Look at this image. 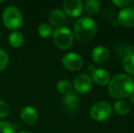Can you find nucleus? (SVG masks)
I'll return each instance as SVG.
<instances>
[{
  "label": "nucleus",
  "instance_id": "nucleus-1",
  "mask_svg": "<svg viewBox=\"0 0 134 133\" xmlns=\"http://www.w3.org/2000/svg\"><path fill=\"white\" fill-rule=\"evenodd\" d=\"M108 92L117 100L130 98L134 93V78L128 74H117L108 84Z\"/></svg>",
  "mask_w": 134,
  "mask_h": 133
},
{
  "label": "nucleus",
  "instance_id": "nucleus-2",
  "mask_svg": "<svg viewBox=\"0 0 134 133\" xmlns=\"http://www.w3.org/2000/svg\"><path fill=\"white\" fill-rule=\"evenodd\" d=\"M97 23L90 16H81L74 24V37L79 42L90 41L97 33Z\"/></svg>",
  "mask_w": 134,
  "mask_h": 133
},
{
  "label": "nucleus",
  "instance_id": "nucleus-3",
  "mask_svg": "<svg viewBox=\"0 0 134 133\" xmlns=\"http://www.w3.org/2000/svg\"><path fill=\"white\" fill-rule=\"evenodd\" d=\"M2 19L7 28L14 31L19 28L23 24V16L19 9L14 5L5 7V10L3 11Z\"/></svg>",
  "mask_w": 134,
  "mask_h": 133
},
{
  "label": "nucleus",
  "instance_id": "nucleus-4",
  "mask_svg": "<svg viewBox=\"0 0 134 133\" xmlns=\"http://www.w3.org/2000/svg\"><path fill=\"white\" fill-rule=\"evenodd\" d=\"M54 43L59 49L67 50L71 48L74 41V36L68 27H58L53 31Z\"/></svg>",
  "mask_w": 134,
  "mask_h": 133
},
{
  "label": "nucleus",
  "instance_id": "nucleus-5",
  "mask_svg": "<svg viewBox=\"0 0 134 133\" xmlns=\"http://www.w3.org/2000/svg\"><path fill=\"white\" fill-rule=\"evenodd\" d=\"M112 114V107L107 101H98L90 109V116L95 121H105Z\"/></svg>",
  "mask_w": 134,
  "mask_h": 133
},
{
  "label": "nucleus",
  "instance_id": "nucleus-6",
  "mask_svg": "<svg viewBox=\"0 0 134 133\" xmlns=\"http://www.w3.org/2000/svg\"><path fill=\"white\" fill-rule=\"evenodd\" d=\"M92 87H93V81L90 75L86 73L79 74L73 82V88L79 94H86L90 92Z\"/></svg>",
  "mask_w": 134,
  "mask_h": 133
},
{
  "label": "nucleus",
  "instance_id": "nucleus-7",
  "mask_svg": "<svg viewBox=\"0 0 134 133\" xmlns=\"http://www.w3.org/2000/svg\"><path fill=\"white\" fill-rule=\"evenodd\" d=\"M62 65L69 71H77L83 66V59L75 52H69L62 57Z\"/></svg>",
  "mask_w": 134,
  "mask_h": 133
},
{
  "label": "nucleus",
  "instance_id": "nucleus-8",
  "mask_svg": "<svg viewBox=\"0 0 134 133\" xmlns=\"http://www.w3.org/2000/svg\"><path fill=\"white\" fill-rule=\"evenodd\" d=\"M117 22L126 28L134 27V7H126L119 12Z\"/></svg>",
  "mask_w": 134,
  "mask_h": 133
},
{
  "label": "nucleus",
  "instance_id": "nucleus-9",
  "mask_svg": "<svg viewBox=\"0 0 134 133\" xmlns=\"http://www.w3.org/2000/svg\"><path fill=\"white\" fill-rule=\"evenodd\" d=\"M63 9L65 15L71 18H78L84 10V4L81 0H65L63 2Z\"/></svg>",
  "mask_w": 134,
  "mask_h": 133
},
{
  "label": "nucleus",
  "instance_id": "nucleus-10",
  "mask_svg": "<svg viewBox=\"0 0 134 133\" xmlns=\"http://www.w3.org/2000/svg\"><path fill=\"white\" fill-rule=\"evenodd\" d=\"M21 119L28 125H34L38 120V113L32 106H26L20 111Z\"/></svg>",
  "mask_w": 134,
  "mask_h": 133
},
{
  "label": "nucleus",
  "instance_id": "nucleus-11",
  "mask_svg": "<svg viewBox=\"0 0 134 133\" xmlns=\"http://www.w3.org/2000/svg\"><path fill=\"white\" fill-rule=\"evenodd\" d=\"M91 72V78L92 81L95 82L97 85L99 86H105L107 84H109V74L107 70H105L104 68H99V67H97V68H94Z\"/></svg>",
  "mask_w": 134,
  "mask_h": 133
},
{
  "label": "nucleus",
  "instance_id": "nucleus-12",
  "mask_svg": "<svg viewBox=\"0 0 134 133\" xmlns=\"http://www.w3.org/2000/svg\"><path fill=\"white\" fill-rule=\"evenodd\" d=\"M63 107L69 113H74L80 108V98L74 93H71L63 98Z\"/></svg>",
  "mask_w": 134,
  "mask_h": 133
},
{
  "label": "nucleus",
  "instance_id": "nucleus-13",
  "mask_svg": "<svg viewBox=\"0 0 134 133\" xmlns=\"http://www.w3.org/2000/svg\"><path fill=\"white\" fill-rule=\"evenodd\" d=\"M109 51L104 46H98L92 50L91 57L97 64H103L109 59Z\"/></svg>",
  "mask_w": 134,
  "mask_h": 133
},
{
  "label": "nucleus",
  "instance_id": "nucleus-14",
  "mask_svg": "<svg viewBox=\"0 0 134 133\" xmlns=\"http://www.w3.org/2000/svg\"><path fill=\"white\" fill-rule=\"evenodd\" d=\"M49 22L50 25L54 26V27H61L63 22L66 19V15L63 10L60 9H55L49 14Z\"/></svg>",
  "mask_w": 134,
  "mask_h": 133
},
{
  "label": "nucleus",
  "instance_id": "nucleus-15",
  "mask_svg": "<svg viewBox=\"0 0 134 133\" xmlns=\"http://www.w3.org/2000/svg\"><path fill=\"white\" fill-rule=\"evenodd\" d=\"M122 66L128 75L134 77V52L126 55L122 59Z\"/></svg>",
  "mask_w": 134,
  "mask_h": 133
},
{
  "label": "nucleus",
  "instance_id": "nucleus-16",
  "mask_svg": "<svg viewBox=\"0 0 134 133\" xmlns=\"http://www.w3.org/2000/svg\"><path fill=\"white\" fill-rule=\"evenodd\" d=\"M130 109H131L130 104L127 101H125L123 100H117L116 102L113 104V107H112V110H114L118 115H120V116L127 115L130 112Z\"/></svg>",
  "mask_w": 134,
  "mask_h": 133
},
{
  "label": "nucleus",
  "instance_id": "nucleus-17",
  "mask_svg": "<svg viewBox=\"0 0 134 133\" xmlns=\"http://www.w3.org/2000/svg\"><path fill=\"white\" fill-rule=\"evenodd\" d=\"M24 41H25V39H24L23 34L19 31H13L8 37V42L13 48H18L22 47L24 44Z\"/></svg>",
  "mask_w": 134,
  "mask_h": 133
},
{
  "label": "nucleus",
  "instance_id": "nucleus-18",
  "mask_svg": "<svg viewBox=\"0 0 134 133\" xmlns=\"http://www.w3.org/2000/svg\"><path fill=\"white\" fill-rule=\"evenodd\" d=\"M84 9L90 16H96L100 10V3L98 0H87L85 2Z\"/></svg>",
  "mask_w": 134,
  "mask_h": 133
},
{
  "label": "nucleus",
  "instance_id": "nucleus-19",
  "mask_svg": "<svg viewBox=\"0 0 134 133\" xmlns=\"http://www.w3.org/2000/svg\"><path fill=\"white\" fill-rule=\"evenodd\" d=\"M57 89L63 96H67L72 93V84L68 79H61L57 83Z\"/></svg>",
  "mask_w": 134,
  "mask_h": 133
},
{
  "label": "nucleus",
  "instance_id": "nucleus-20",
  "mask_svg": "<svg viewBox=\"0 0 134 133\" xmlns=\"http://www.w3.org/2000/svg\"><path fill=\"white\" fill-rule=\"evenodd\" d=\"M53 28L52 26L48 23H42L39 25L38 28H37V33L39 34L41 37L43 38H48L53 35Z\"/></svg>",
  "mask_w": 134,
  "mask_h": 133
},
{
  "label": "nucleus",
  "instance_id": "nucleus-21",
  "mask_svg": "<svg viewBox=\"0 0 134 133\" xmlns=\"http://www.w3.org/2000/svg\"><path fill=\"white\" fill-rule=\"evenodd\" d=\"M0 133H16V127L8 121H0Z\"/></svg>",
  "mask_w": 134,
  "mask_h": 133
},
{
  "label": "nucleus",
  "instance_id": "nucleus-22",
  "mask_svg": "<svg viewBox=\"0 0 134 133\" xmlns=\"http://www.w3.org/2000/svg\"><path fill=\"white\" fill-rule=\"evenodd\" d=\"M7 63H8V55L5 50L0 48V71L5 68Z\"/></svg>",
  "mask_w": 134,
  "mask_h": 133
},
{
  "label": "nucleus",
  "instance_id": "nucleus-23",
  "mask_svg": "<svg viewBox=\"0 0 134 133\" xmlns=\"http://www.w3.org/2000/svg\"><path fill=\"white\" fill-rule=\"evenodd\" d=\"M133 52V47L131 46H123V45H120V46L117 48V53L119 54V56H123L125 57L126 55L130 53H132Z\"/></svg>",
  "mask_w": 134,
  "mask_h": 133
},
{
  "label": "nucleus",
  "instance_id": "nucleus-24",
  "mask_svg": "<svg viewBox=\"0 0 134 133\" xmlns=\"http://www.w3.org/2000/svg\"><path fill=\"white\" fill-rule=\"evenodd\" d=\"M9 114V106L3 100H0V119L7 117Z\"/></svg>",
  "mask_w": 134,
  "mask_h": 133
},
{
  "label": "nucleus",
  "instance_id": "nucleus-25",
  "mask_svg": "<svg viewBox=\"0 0 134 133\" xmlns=\"http://www.w3.org/2000/svg\"><path fill=\"white\" fill-rule=\"evenodd\" d=\"M112 4H114L115 5L119 7H126L127 5H129L131 4V0H112Z\"/></svg>",
  "mask_w": 134,
  "mask_h": 133
},
{
  "label": "nucleus",
  "instance_id": "nucleus-26",
  "mask_svg": "<svg viewBox=\"0 0 134 133\" xmlns=\"http://www.w3.org/2000/svg\"><path fill=\"white\" fill-rule=\"evenodd\" d=\"M130 100H131V102H132L133 104H134V93H133L132 95H131V97H130Z\"/></svg>",
  "mask_w": 134,
  "mask_h": 133
},
{
  "label": "nucleus",
  "instance_id": "nucleus-27",
  "mask_svg": "<svg viewBox=\"0 0 134 133\" xmlns=\"http://www.w3.org/2000/svg\"><path fill=\"white\" fill-rule=\"evenodd\" d=\"M18 133H29V132L26 131V130H23V131H19V132H18Z\"/></svg>",
  "mask_w": 134,
  "mask_h": 133
},
{
  "label": "nucleus",
  "instance_id": "nucleus-28",
  "mask_svg": "<svg viewBox=\"0 0 134 133\" xmlns=\"http://www.w3.org/2000/svg\"><path fill=\"white\" fill-rule=\"evenodd\" d=\"M0 37H1V31H0Z\"/></svg>",
  "mask_w": 134,
  "mask_h": 133
}]
</instances>
